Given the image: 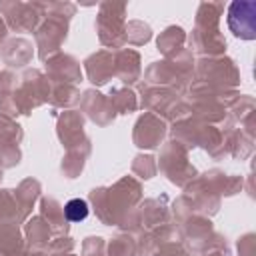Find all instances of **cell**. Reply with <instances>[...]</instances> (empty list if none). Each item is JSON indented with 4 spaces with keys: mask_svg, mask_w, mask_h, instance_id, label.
I'll list each match as a JSON object with an SVG mask.
<instances>
[{
    "mask_svg": "<svg viewBox=\"0 0 256 256\" xmlns=\"http://www.w3.org/2000/svg\"><path fill=\"white\" fill-rule=\"evenodd\" d=\"M256 2H234L228 12V24L240 38L252 40L256 36Z\"/></svg>",
    "mask_w": 256,
    "mask_h": 256,
    "instance_id": "cell-1",
    "label": "cell"
},
{
    "mask_svg": "<svg viewBox=\"0 0 256 256\" xmlns=\"http://www.w3.org/2000/svg\"><path fill=\"white\" fill-rule=\"evenodd\" d=\"M64 214H66V218L70 222H80V220H84L88 216V204L84 200H80V198H74L64 206Z\"/></svg>",
    "mask_w": 256,
    "mask_h": 256,
    "instance_id": "cell-2",
    "label": "cell"
}]
</instances>
